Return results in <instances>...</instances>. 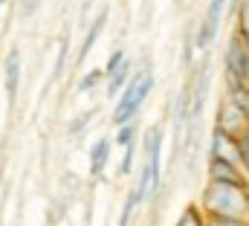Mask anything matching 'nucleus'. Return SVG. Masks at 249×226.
<instances>
[{"mask_svg":"<svg viewBox=\"0 0 249 226\" xmlns=\"http://www.w3.org/2000/svg\"><path fill=\"white\" fill-rule=\"evenodd\" d=\"M162 142H165V131L160 125L145 128V133L139 136V145H142V154H145V163H142L139 177L133 183V191H136L139 203L160 197V188H162Z\"/></svg>","mask_w":249,"mask_h":226,"instance_id":"nucleus-1","label":"nucleus"},{"mask_svg":"<svg viewBox=\"0 0 249 226\" xmlns=\"http://www.w3.org/2000/svg\"><path fill=\"white\" fill-rule=\"evenodd\" d=\"M154 87H157V75L151 70V61H142V67H136V73L130 75L124 90L113 99V113H110L113 128H119L124 122H136L148 96L154 93Z\"/></svg>","mask_w":249,"mask_h":226,"instance_id":"nucleus-2","label":"nucleus"},{"mask_svg":"<svg viewBox=\"0 0 249 226\" xmlns=\"http://www.w3.org/2000/svg\"><path fill=\"white\" fill-rule=\"evenodd\" d=\"M197 206L203 215H217V218H241L249 221V188L244 186H229V183H206L200 191Z\"/></svg>","mask_w":249,"mask_h":226,"instance_id":"nucleus-3","label":"nucleus"},{"mask_svg":"<svg viewBox=\"0 0 249 226\" xmlns=\"http://www.w3.org/2000/svg\"><path fill=\"white\" fill-rule=\"evenodd\" d=\"M226 6H229V0H209L206 3V12H203L200 23L194 26V47H197L200 56H206L212 50V44L217 41L220 23L226 18Z\"/></svg>","mask_w":249,"mask_h":226,"instance_id":"nucleus-4","label":"nucleus"},{"mask_svg":"<svg viewBox=\"0 0 249 226\" xmlns=\"http://www.w3.org/2000/svg\"><path fill=\"white\" fill-rule=\"evenodd\" d=\"M247 41L232 32L226 47H223V73L226 78H235V81H247Z\"/></svg>","mask_w":249,"mask_h":226,"instance_id":"nucleus-5","label":"nucleus"},{"mask_svg":"<svg viewBox=\"0 0 249 226\" xmlns=\"http://www.w3.org/2000/svg\"><path fill=\"white\" fill-rule=\"evenodd\" d=\"M20 78H23V58H20V50L18 47H12L6 53V58H3V90H6L9 108H15V102H18Z\"/></svg>","mask_w":249,"mask_h":226,"instance_id":"nucleus-6","label":"nucleus"},{"mask_svg":"<svg viewBox=\"0 0 249 226\" xmlns=\"http://www.w3.org/2000/svg\"><path fill=\"white\" fill-rule=\"evenodd\" d=\"M214 128H220L223 133H229V136H235V139H238V136L249 128V119L238 111L229 99H220L217 113H214Z\"/></svg>","mask_w":249,"mask_h":226,"instance_id":"nucleus-7","label":"nucleus"},{"mask_svg":"<svg viewBox=\"0 0 249 226\" xmlns=\"http://www.w3.org/2000/svg\"><path fill=\"white\" fill-rule=\"evenodd\" d=\"M107 18H110V9L102 6V9L93 15V20L87 23V32H84L81 47H78V53H75V67H81V64L87 61V56L93 53V47L99 44V38H102V32H105V26H107Z\"/></svg>","mask_w":249,"mask_h":226,"instance_id":"nucleus-8","label":"nucleus"},{"mask_svg":"<svg viewBox=\"0 0 249 226\" xmlns=\"http://www.w3.org/2000/svg\"><path fill=\"white\" fill-rule=\"evenodd\" d=\"M206 177L212 183H229V186H244L249 188V180L241 166L235 163H226V160H217V157H209V166H206Z\"/></svg>","mask_w":249,"mask_h":226,"instance_id":"nucleus-9","label":"nucleus"},{"mask_svg":"<svg viewBox=\"0 0 249 226\" xmlns=\"http://www.w3.org/2000/svg\"><path fill=\"white\" fill-rule=\"evenodd\" d=\"M209 157H217V160H226V163L241 166L238 139L229 136V133H223L220 128H212V136H209Z\"/></svg>","mask_w":249,"mask_h":226,"instance_id":"nucleus-10","label":"nucleus"},{"mask_svg":"<svg viewBox=\"0 0 249 226\" xmlns=\"http://www.w3.org/2000/svg\"><path fill=\"white\" fill-rule=\"evenodd\" d=\"M110 154H113V139L110 136H99L90 151H87V163H90V177L93 180H102L105 171L110 166Z\"/></svg>","mask_w":249,"mask_h":226,"instance_id":"nucleus-11","label":"nucleus"},{"mask_svg":"<svg viewBox=\"0 0 249 226\" xmlns=\"http://www.w3.org/2000/svg\"><path fill=\"white\" fill-rule=\"evenodd\" d=\"M130 75H133V61H130V58H124V64L116 70V73L105 75V96H107L110 102L124 90V84L130 81Z\"/></svg>","mask_w":249,"mask_h":226,"instance_id":"nucleus-12","label":"nucleus"},{"mask_svg":"<svg viewBox=\"0 0 249 226\" xmlns=\"http://www.w3.org/2000/svg\"><path fill=\"white\" fill-rule=\"evenodd\" d=\"M223 99H229L238 111L249 119V81H235V78H226L223 81Z\"/></svg>","mask_w":249,"mask_h":226,"instance_id":"nucleus-13","label":"nucleus"},{"mask_svg":"<svg viewBox=\"0 0 249 226\" xmlns=\"http://www.w3.org/2000/svg\"><path fill=\"white\" fill-rule=\"evenodd\" d=\"M99 84H105V70L102 67H90L87 73H81V78L75 81V93H93Z\"/></svg>","mask_w":249,"mask_h":226,"instance_id":"nucleus-14","label":"nucleus"},{"mask_svg":"<svg viewBox=\"0 0 249 226\" xmlns=\"http://www.w3.org/2000/svg\"><path fill=\"white\" fill-rule=\"evenodd\" d=\"M67 58H70V35H64L58 41V53H55V64H53V73H50V84L61 81L64 67H67Z\"/></svg>","mask_w":249,"mask_h":226,"instance_id":"nucleus-15","label":"nucleus"},{"mask_svg":"<svg viewBox=\"0 0 249 226\" xmlns=\"http://www.w3.org/2000/svg\"><path fill=\"white\" fill-rule=\"evenodd\" d=\"M232 18H235V32L249 44V0H238V6L232 9Z\"/></svg>","mask_w":249,"mask_h":226,"instance_id":"nucleus-16","label":"nucleus"},{"mask_svg":"<svg viewBox=\"0 0 249 226\" xmlns=\"http://www.w3.org/2000/svg\"><path fill=\"white\" fill-rule=\"evenodd\" d=\"M93 116H96V108H90V111H81V113H75L70 122H67V133L72 136V139H78L87 128H90V122H93Z\"/></svg>","mask_w":249,"mask_h":226,"instance_id":"nucleus-17","label":"nucleus"},{"mask_svg":"<svg viewBox=\"0 0 249 226\" xmlns=\"http://www.w3.org/2000/svg\"><path fill=\"white\" fill-rule=\"evenodd\" d=\"M174 226H206V215H203V209L197 203H188L183 209V215L174 221Z\"/></svg>","mask_w":249,"mask_h":226,"instance_id":"nucleus-18","label":"nucleus"},{"mask_svg":"<svg viewBox=\"0 0 249 226\" xmlns=\"http://www.w3.org/2000/svg\"><path fill=\"white\" fill-rule=\"evenodd\" d=\"M194 53H197V47H194V26H188L186 35H183V53H180V64H183V70H194Z\"/></svg>","mask_w":249,"mask_h":226,"instance_id":"nucleus-19","label":"nucleus"},{"mask_svg":"<svg viewBox=\"0 0 249 226\" xmlns=\"http://www.w3.org/2000/svg\"><path fill=\"white\" fill-rule=\"evenodd\" d=\"M136 139H139V125L136 122H124V125L116 128V133H113V145H119V148L136 142Z\"/></svg>","mask_w":249,"mask_h":226,"instance_id":"nucleus-20","label":"nucleus"},{"mask_svg":"<svg viewBox=\"0 0 249 226\" xmlns=\"http://www.w3.org/2000/svg\"><path fill=\"white\" fill-rule=\"evenodd\" d=\"M136 154H139V139L122 148V160H119V169H116V174H119V177H127V174H133V163H136Z\"/></svg>","mask_w":249,"mask_h":226,"instance_id":"nucleus-21","label":"nucleus"},{"mask_svg":"<svg viewBox=\"0 0 249 226\" xmlns=\"http://www.w3.org/2000/svg\"><path fill=\"white\" fill-rule=\"evenodd\" d=\"M142 203L136 200V191L130 188L127 194H124V203H122V212H119V221H116V226H130V221H133V215H136V209H139Z\"/></svg>","mask_w":249,"mask_h":226,"instance_id":"nucleus-22","label":"nucleus"},{"mask_svg":"<svg viewBox=\"0 0 249 226\" xmlns=\"http://www.w3.org/2000/svg\"><path fill=\"white\" fill-rule=\"evenodd\" d=\"M238 151H241V169H244V174L249 180V128L238 136Z\"/></svg>","mask_w":249,"mask_h":226,"instance_id":"nucleus-23","label":"nucleus"},{"mask_svg":"<svg viewBox=\"0 0 249 226\" xmlns=\"http://www.w3.org/2000/svg\"><path fill=\"white\" fill-rule=\"evenodd\" d=\"M41 3H44V0H18V15H20L23 20H29V18H35V15H38Z\"/></svg>","mask_w":249,"mask_h":226,"instance_id":"nucleus-24","label":"nucleus"},{"mask_svg":"<svg viewBox=\"0 0 249 226\" xmlns=\"http://www.w3.org/2000/svg\"><path fill=\"white\" fill-rule=\"evenodd\" d=\"M124 58H127V53H124V50H113V53H110V58H107V64L102 67V70H105V75L116 73V70L124 64Z\"/></svg>","mask_w":249,"mask_h":226,"instance_id":"nucleus-25","label":"nucleus"},{"mask_svg":"<svg viewBox=\"0 0 249 226\" xmlns=\"http://www.w3.org/2000/svg\"><path fill=\"white\" fill-rule=\"evenodd\" d=\"M206 226H249V221H241V218H217V215H206Z\"/></svg>","mask_w":249,"mask_h":226,"instance_id":"nucleus-26","label":"nucleus"},{"mask_svg":"<svg viewBox=\"0 0 249 226\" xmlns=\"http://www.w3.org/2000/svg\"><path fill=\"white\" fill-rule=\"evenodd\" d=\"M90 12H93V0H81V9H78V23H81V26H87Z\"/></svg>","mask_w":249,"mask_h":226,"instance_id":"nucleus-27","label":"nucleus"},{"mask_svg":"<svg viewBox=\"0 0 249 226\" xmlns=\"http://www.w3.org/2000/svg\"><path fill=\"white\" fill-rule=\"evenodd\" d=\"M247 81H249V47H247Z\"/></svg>","mask_w":249,"mask_h":226,"instance_id":"nucleus-28","label":"nucleus"},{"mask_svg":"<svg viewBox=\"0 0 249 226\" xmlns=\"http://www.w3.org/2000/svg\"><path fill=\"white\" fill-rule=\"evenodd\" d=\"M9 3H12V0H0V9H3V6H9Z\"/></svg>","mask_w":249,"mask_h":226,"instance_id":"nucleus-29","label":"nucleus"}]
</instances>
